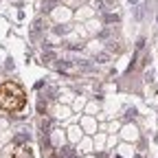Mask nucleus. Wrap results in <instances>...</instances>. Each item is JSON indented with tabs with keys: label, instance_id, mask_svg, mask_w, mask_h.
I'll use <instances>...</instances> for the list:
<instances>
[{
	"label": "nucleus",
	"instance_id": "obj_1",
	"mask_svg": "<svg viewBox=\"0 0 158 158\" xmlns=\"http://www.w3.org/2000/svg\"><path fill=\"white\" fill-rule=\"evenodd\" d=\"M27 106V92L15 81H5L0 86V108L5 112H20Z\"/></svg>",
	"mask_w": 158,
	"mask_h": 158
},
{
	"label": "nucleus",
	"instance_id": "obj_2",
	"mask_svg": "<svg viewBox=\"0 0 158 158\" xmlns=\"http://www.w3.org/2000/svg\"><path fill=\"white\" fill-rule=\"evenodd\" d=\"M11 158H33V152H31V147H27V145H20V147L13 149Z\"/></svg>",
	"mask_w": 158,
	"mask_h": 158
}]
</instances>
